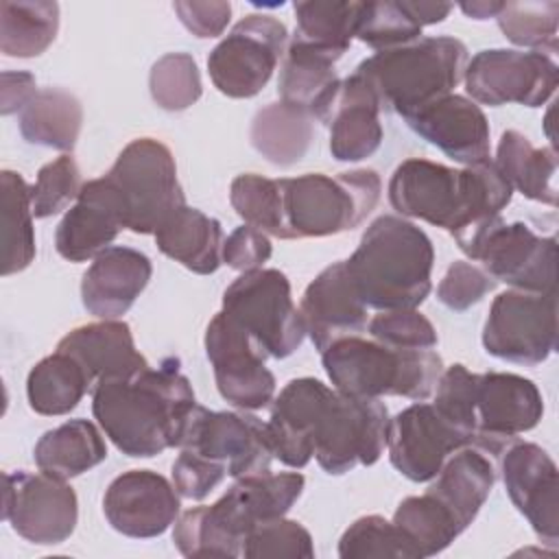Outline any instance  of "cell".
Returning <instances> with one entry per match:
<instances>
[{
	"mask_svg": "<svg viewBox=\"0 0 559 559\" xmlns=\"http://www.w3.org/2000/svg\"><path fill=\"white\" fill-rule=\"evenodd\" d=\"M197 406L190 380L177 358H166L124 376L107 378L92 389V413L105 437L127 456L151 459L179 448L183 428Z\"/></svg>",
	"mask_w": 559,
	"mask_h": 559,
	"instance_id": "obj_1",
	"label": "cell"
},
{
	"mask_svg": "<svg viewBox=\"0 0 559 559\" xmlns=\"http://www.w3.org/2000/svg\"><path fill=\"white\" fill-rule=\"evenodd\" d=\"M386 192L397 214L448 229L454 240L498 218L513 197L491 159L459 170L411 157L393 170Z\"/></svg>",
	"mask_w": 559,
	"mask_h": 559,
	"instance_id": "obj_2",
	"label": "cell"
},
{
	"mask_svg": "<svg viewBox=\"0 0 559 559\" xmlns=\"http://www.w3.org/2000/svg\"><path fill=\"white\" fill-rule=\"evenodd\" d=\"M299 472L253 474L214 502L177 515L173 542L183 557H240L245 537L262 522L284 518L304 491Z\"/></svg>",
	"mask_w": 559,
	"mask_h": 559,
	"instance_id": "obj_3",
	"label": "cell"
},
{
	"mask_svg": "<svg viewBox=\"0 0 559 559\" xmlns=\"http://www.w3.org/2000/svg\"><path fill=\"white\" fill-rule=\"evenodd\" d=\"M435 249L415 223L382 214L369 223L356 251L345 260L347 275L367 308H417L430 295Z\"/></svg>",
	"mask_w": 559,
	"mask_h": 559,
	"instance_id": "obj_4",
	"label": "cell"
},
{
	"mask_svg": "<svg viewBox=\"0 0 559 559\" xmlns=\"http://www.w3.org/2000/svg\"><path fill=\"white\" fill-rule=\"evenodd\" d=\"M467 61V48L461 39L439 35L378 50L360 61L354 72L373 87L382 109L406 120L452 94L463 81Z\"/></svg>",
	"mask_w": 559,
	"mask_h": 559,
	"instance_id": "obj_5",
	"label": "cell"
},
{
	"mask_svg": "<svg viewBox=\"0 0 559 559\" xmlns=\"http://www.w3.org/2000/svg\"><path fill=\"white\" fill-rule=\"evenodd\" d=\"M321 360L332 386L356 397L400 395L424 402L443 373L435 349H395L362 336L332 343L321 352Z\"/></svg>",
	"mask_w": 559,
	"mask_h": 559,
	"instance_id": "obj_6",
	"label": "cell"
},
{
	"mask_svg": "<svg viewBox=\"0 0 559 559\" xmlns=\"http://www.w3.org/2000/svg\"><path fill=\"white\" fill-rule=\"evenodd\" d=\"M286 240L325 238L358 227L378 205L382 183L376 170L338 175L306 173L280 179Z\"/></svg>",
	"mask_w": 559,
	"mask_h": 559,
	"instance_id": "obj_7",
	"label": "cell"
},
{
	"mask_svg": "<svg viewBox=\"0 0 559 559\" xmlns=\"http://www.w3.org/2000/svg\"><path fill=\"white\" fill-rule=\"evenodd\" d=\"M105 177L114 183L124 207V225L133 234H155L177 207L186 205L175 157L155 138L131 140Z\"/></svg>",
	"mask_w": 559,
	"mask_h": 559,
	"instance_id": "obj_8",
	"label": "cell"
},
{
	"mask_svg": "<svg viewBox=\"0 0 559 559\" xmlns=\"http://www.w3.org/2000/svg\"><path fill=\"white\" fill-rule=\"evenodd\" d=\"M389 432V411L380 397H356L328 389L312 426V456L323 472L341 476L373 465Z\"/></svg>",
	"mask_w": 559,
	"mask_h": 559,
	"instance_id": "obj_9",
	"label": "cell"
},
{
	"mask_svg": "<svg viewBox=\"0 0 559 559\" xmlns=\"http://www.w3.org/2000/svg\"><path fill=\"white\" fill-rule=\"evenodd\" d=\"M496 280L518 290L557 293V238L537 236L526 223L502 216L456 240Z\"/></svg>",
	"mask_w": 559,
	"mask_h": 559,
	"instance_id": "obj_10",
	"label": "cell"
},
{
	"mask_svg": "<svg viewBox=\"0 0 559 559\" xmlns=\"http://www.w3.org/2000/svg\"><path fill=\"white\" fill-rule=\"evenodd\" d=\"M221 310L240 323L269 358L295 354L306 338L301 312L290 297V282L280 269L262 266L240 273L225 288Z\"/></svg>",
	"mask_w": 559,
	"mask_h": 559,
	"instance_id": "obj_11",
	"label": "cell"
},
{
	"mask_svg": "<svg viewBox=\"0 0 559 559\" xmlns=\"http://www.w3.org/2000/svg\"><path fill=\"white\" fill-rule=\"evenodd\" d=\"M288 31L269 13H249L212 48L207 72L229 98H251L271 81L284 57Z\"/></svg>",
	"mask_w": 559,
	"mask_h": 559,
	"instance_id": "obj_12",
	"label": "cell"
},
{
	"mask_svg": "<svg viewBox=\"0 0 559 559\" xmlns=\"http://www.w3.org/2000/svg\"><path fill=\"white\" fill-rule=\"evenodd\" d=\"M487 354L533 367L557 349V293L504 290L489 308L483 328Z\"/></svg>",
	"mask_w": 559,
	"mask_h": 559,
	"instance_id": "obj_13",
	"label": "cell"
},
{
	"mask_svg": "<svg viewBox=\"0 0 559 559\" xmlns=\"http://www.w3.org/2000/svg\"><path fill=\"white\" fill-rule=\"evenodd\" d=\"M463 81L476 105L542 107L555 94L559 68L546 52L489 48L467 61Z\"/></svg>",
	"mask_w": 559,
	"mask_h": 559,
	"instance_id": "obj_14",
	"label": "cell"
},
{
	"mask_svg": "<svg viewBox=\"0 0 559 559\" xmlns=\"http://www.w3.org/2000/svg\"><path fill=\"white\" fill-rule=\"evenodd\" d=\"M181 448L221 463L234 480L271 472L275 459L266 421L247 411H210L201 404L183 428Z\"/></svg>",
	"mask_w": 559,
	"mask_h": 559,
	"instance_id": "obj_15",
	"label": "cell"
},
{
	"mask_svg": "<svg viewBox=\"0 0 559 559\" xmlns=\"http://www.w3.org/2000/svg\"><path fill=\"white\" fill-rule=\"evenodd\" d=\"M2 520L31 544L66 542L79 522V500L68 480L46 472H4Z\"/></svg>",
	"mask_w": 559,
	"mask_h": 559,
	"instance_id": "obj_16",
	"label": "cell"
},
{
	"mask_svg": "<svg viewBox=\"0 0 559 559\" xmlns=\"http://www.w3.org/2000/svg\"><path fill=\"white\" fill-rule=\"evenodd\" d=\"M205 354L223 400L240 411H258L275 397V376L262 345L223 310L205 330Z\"/></svg>",
	"mask_w": 559,
	"mask_h": 559,
	"instance_id": "obj_17",
	"label": "cell"
},
{
	"mask_svg": "<svg viewBox=\"0 0 559 559\" xmlns=\"http://www.w3.org/2000/svg\"><path fill=\"white\" fill-rule=\"evenodd\" d=\"M474 448L502 454L520 435L533 430L544 415L537 384L507 371L476 373L474 378Z\"/></svg>",
	"mask_w": 559,
	"mask_h": 559,
	"instance_id": "obj_18",
	"label": "cell"
},
{
	"mask_svg": "<svg viewBox=\"0 0 559 559\" xmlns=\"http://www.w3.org/2000/svg\"><path fill=\"white\" fill-rule=\"evenodd\" d=\"M469 445L435 408L417 402L389 419L386 450L391 465L413 483L432 480L445 459Z\"/></svg>",
	"mask_w": 559,
	"mask_h": 559,
	"instance_id": "obj_19",
	"label": "cell"
},
{
	"mask_svg": "<svg viewBox=\"0 0 559 559\" xmlns=\"http://www.w3.org/2000/svg\"><path fill=\"white\" fill-rule=\"evenodd\" d=\"M502 480L513 507L526 518L537 539L557 546L559 480L550 454L531 441H513L502 452Z\"/></svg>",
	"mask_w": 559,
	"mask_h": 559,
	"instance_id": "obj_20",
	"label": "cell"
},
{
	"mask_svg": "<svg viewBox=\"0 0 559 559\" xmlns=\"http://www.w3.org/2000/svg\"><path fill=\"white\" fill-rule=\"evenodd\" d=\"M179 509L181 496L175 485L153 469L122 472L103 496V511L111 528L135 539L166 533Z\"/></svg>",
	"mask_w": 559,
	"mask_h": 559,
	"instance_id": "obj_21",
	"label": "cell"
},
{
	"mask_svg": "<svg viewBox=\"0 0 559 559\" xmlns=\"http://www.w3.org/2000/svg\"><path fill=\"white\" fill-rule=\"evenodd\" d=\"M127 229L124 207L114 183L103 175L83 183L76 201L55 231L57 253L70 262L94 260Z\"/></svg>",
	"mask_w": 559,
	"mask_h": 559,
	"instance_id": "obj_22",
	"label": "cell"
},
{
	"mask_svg": "<svg viewBox=\"0 0 559 559\" xmlns=\"http://www.w3.org/2000/svg\"><path fill=\"white\" fill-rule=\"evenodd\" d=\"M299 312L312 345L323 352L332 343L367 330V306L358 297L345 260L325 266L304 290Z\"/></svg>",
	"mask_w": 559,
	"mask_h": 559,
	"instance_id": "obj_23",
	"label": "cell"
},
{
	"mask_svg": "<svg viewBox=\"0 0 559 559\" xmlns=\"http://www.w3.org/2000/svg\"><path fill=\"white\" fill-rule=\"evenodd\" d=\"M380 100L373 87L358 74L338 81V87L319 122L330 127V153L336 162H360L382 144Z\"/></svg>",
	"mask_w": 559,
	"mask_h": 559,
	"instance_id": "obj_24",
	"label": "cell"
},
{
	"mask_svg": "<svg viewBox=\"0 0 559 559\" xmlns=\"http://www.w3.org/2000/svg\"><path fill=\"white\" fill-rule=\"evenodd\" d=\"M404 122L428 144L463 166L489 159L487 116L467 96L452 92Z\"/></svg>",
	"mask_w": 559,
	"mask_h": 559,
	"instance_id": "obj_25",
	"label": "cell"
},
{
	"mask_svg": "<svg viewBox=\"0 0 559 559\" xmlns=\"http://www.w3.org/2000/svg\"><path fill=\"white\" fill-rule=\"evenodd\" d=\"M153 275L151 258L133 247L111 245L98 253L81 280L83 308L98 319H120Z\"/></svg>",
	"mask_w": 559,
	"mask_h": 559,
	"instance_id": "obj_26",
	"label": "cell"
},
{
	"mask_svg": "<svg viewBox=\"0 0 559 559\" xmlns=\"http://www.w3.org/2000/svg\"><path fill=\"white\" fill-rule=\"evenodd\" d=\"M328 384L317 378H295L273 397L266 421L275 459L288 467H306L312 459V426Z\"/></svg>",
	"mask_w": 559,
	"mask_h": 559,
	"instance_id": "obj_27",
	"label": "cell"
},
{
	"mask_svg": "<svg viewBox=\"0 0 559 559\" xmlns=\"http://www.w3.org/2000/svg\"><path fill=\"white\" fill-rule=\"evenodd\" d=\"M57 349L70 354L85 369L92 384L148 367V360L135 349L129 323L118 319H100L70 330L57 343Z\"/></svg>",
	"mask_w": 559,
	"mask_h": 559,
	"instance_id": "obj_28",
	"label": "cell"
},
{
	"mask_svg": "<svg viewBox=\"0 0 559 559\" xmlns=\"http://www.w3.org/2000/svg\"><path fill=\"white\" fill-rule=\"evenodd\" d=\"M493 483L496 469L489 456L474 445H465L445 459L426 491L432 493L465 531L487 502Z\"/></svg>",
	"mask_w": 559,
	"mask_h": 559,
	"instance_id": "obj_29",
	"label": "cell"
},
{
	"mask_svg": "<svg viewBox=\"0 0 559 559\" xmlns=\"http://www.w3.org/2000/svg\"><path fill=\"white\" fill-rule=\"evenodd\" d=\"M153 236L164 255L192 273L210 275L223 264V227L197 207H177Z\"/></svg>",
	"mask_w": 559,
	"mask_h": 559,
	"instance_id": "obj_30",
	"label": "cell"
},
{
	"mask_svg": "<svg viewBox=\"0 0 559 559\" xmlns=\"http://www.w3.org/2000/svg\"><path fill=\"white\" fill-rule=\"evenodd\" d=\"M334 63L336 59L330 55L290 39L280 66V100L297 105L310 111L314 120H321L341 81L336 76Z\"/></svg>",
	"mask_w": 559,
	"mask_h": 559,
	"instance_id": "obj_31",
	"label": "cell"
},
{
	"mask_svg": "<svg viewBox=\"0 0 559 559\" xmlns=\"http://www.w3.org/2000/svg\"><path fill=\"white\" fill-rule=\"evenodd\" d=\"M251 146L275 166L297 164L314 140V118L310 111L275 100L255 111L249 129Z\"/></svg>",
	"mask_w": 559,
	"mask_h": 559,
	"instance_id": "obj_32",
	"label": "cell"
},
{
	"mask_svg": "<svg viewBox=\"0 0 559 559\" xmlns=\"http://www.w3.org/2000/svg\"><path fill=\"white\" fill-rule=\"evenodd\" d=\"M33 459L41 472L70 480L103 463L107 443L92 421L70 419L39 437Z\"/></svg>",
	"mask_w": 559,
	"mask_h": 559,
	"instance_id": "obj_33",
	"label": "cell"
},
{
	"mask_svg": "<svg viewBox=\"0 0 559 559\" xmlns=\"http://www.w3.org/2000/svg\"><path fill=\"white\" fill-rule=\"evenodd\" d=\"M493 164L511 188L526 199L550 207L557 205V153L552 146L535 148L526 135L515 129H507L498 140Z\"/></svg>",
	"mask_w": 559,
	"mask_h": 559,
	"instance_id": "obj_34",
	"label": "cell"
},
{
	"mask_svg": "<svg viewBox=\"0 0 559 559\" xmlns=\"http://www.w3.org/2000/svg\"><path fill=\"white\" fill-rule=\"evenodd\" d=\"M81 124V100L61 87L39 90L17 114L20 133L28 144L57 148L66 155L76 146Z\"/></svg>",
	"mask_w": 559,
	"mask_h": 559,
	"instance_id": "obj_35",
	"label": "cell"
},
{
	"mask_svg": "<svg viewBox=\"0 0 559 559\" xmlns=\"http://www.w3.org/2000/svg\"><path fill=\"white\" fill-rule=\"evenodd\" d=\"M94 389L85 369L66 352L41 358L26 378L28 406L46 417L68 415Z\"/></svg>",
	"mask_w": 559,
	"mask_h": 559,
	"instance_id": "obj_36",
	"label": "cell"
},
{
	"mask_svg": "<svg viewBox=\"0 0 559 559\" xmlns=\"http://www.w3.org/2000/svg\"><path fill=\"white\" fill-rule=\"evenodd\" d=\"M362 2L354 0H306L295 2L297 28L293 39L319 52L341 59L356 37V24Z\"/></svg>",
	"mask_w": 559,
	"mask_h": 559,
	"instance_id": "obj_37",
	"label": "cell"
},
{
	"mask_svg": "<svg viewBox=\"0 0 559 559\" xmlns=\"http://www.w3.org/2000/svg\"><path fill=\"white\" fill-rule=\"evenodd\" d=\"M59 4L35 2H0V50L7 57L31 59L41 55L57 37Z\"/></svg>",
	"mask_w": 559,
	"mask_h": 559,
	"instance_id": "obj_38",
	"label": "cell"
},
{
	"mask_svg": "<svg viewBox=\"0 0 559 559\" xmlns=\"http://www.w3.org/2000/svg\"><path fill=\"white\" fill-rule=\"evenodd\" d=\"M2 197V275L24 271L35 260L31 186L15 170L0 173Z\"/></svg>",
	"mask_w": 559,
	"mask_h": 559,
	"instance_id": "obj_39",
	"label": "cell"
},
{
	"mask_svg": "<svg viewBox=\"0 0 559 559\" xmlns=\"http://www.w3.org/2000/svg\"><path fill=\"white\" fill-rule=\"evenodd\" d=\"M393 524L415 548L417 559L439 555L463 533L454 515L428 491L404 498L393 513Z\"/></svg>",
	"mask_w": 559,
	"mask_h": 559,
	"instance_id": "obj_40",
	"label": "cell"
},
{
	"mask_svg": "<svg viewBox=\"0 0 559 559\" xmlns=\"http://www.w3.org/2000/svg\"><path fill=\"white\" fill-rule=\"evenodd\" d=\"M229 203L245 225L286 240L280 179L242 173L229 186Z\"/></svg>",
	"mask_w": 559,
	"mask_h": 559,
	"instance_id": "obj_41",
	"label": "cell"
},
{
	"mask_svg": "<svg viewBox=\"0 0 559 559\" xmlns=\"http://www.w3.org/2000/svg\"><path fill=\"white\" fill-rule=\"evenodd\" d=\"M502 35L515 46L555 55L559 28V2H504L498 13Z\"/></svg>",
	"mask_w": 559,
	"mask_h": 559,
	"instance_id": "obj_42",
	"label": "cell"
},
{
	"mask_svg": "<svg viewBox=\"0 0 559 559\" xmlns=\"http://www.w3.org/2000/svg\"><path fill=\"white\" fill-rule=\"evenodd\" d=\"M421 28L408 0H371L360 7L356 39L376 50H389L419 39Z\"/></svg>",
	"mask_w": 559,
	"mask_h": 559,
	"instance_id": "obj_43",
	"label": "cell"
},
{
	"mask_svg": "<svg viewBox=\"0 0 559 559\" xmlns=\"http://www.w3.org/2000/svg\"><path fill=\"white\" fill-rule=\"evenodd\" d=\"M148 92L153 103L164 111H183L192 107L201 94V72L192 55L166 52L148 72Z\"/></svg>",
	"mask_w": 559,
	"mask_h": 559,
	"instance_id": "obj_44",
	"label": "cell"
},
{
	"mask_svg": "<svg viewBox=\"0 0 559 559\" xmlns=\"http://www.w3.org/2000/svg\"><path fill=\"white\" fill-rule=\"evenodd\" d=\"M341 559H417L402 531L382 515H362L338 539Z\"/></svg>",
	"mask_w": 559,
	"mask_h": 559,
	"instance_id": "obj_45",
	"label": "cell"
},
{
	"mask_svg": "<svg viewBox=\"0 0 559 559\" xmlns=\"http://www.w3.org/2000/svg\"><path fill=\"white\" fill-rule=\"evenodd\" d=\"M242 557L249 559H312L314 544L310 531L286 518L258 524L242 542Z\"/></svg>",
	"mask_w": 559,
	"mask_h": 559,
	"instance_id": "obj_46",
	"label": "cell"
},
{
	"mask_svg": "<svg viewBox=\"0 0 559 559\" xmlns=\"http://www.w3.org/2000/svg\"><path fill=\"white\" fill-rule=\"evenodd\" d=\"M83 188L79 164L72 155H61L44 164L31 186V207L35 218H48L70 207Z\"/></svg>",
	"mask_w": 559,
	"mask_h": 559,
	"instance_id": "obj_47",
	"label": "cell"
},
{
	"mask_svg": "<svg viewBox=\"0 0 559 559\" xmlns=\"http://www.w3.org/2000/svg\"><path fill=\"white\" fill-rule=\"evenodd\" d=\"M369 334L395 349H432L439 343L435 325L415 308L382 310L367 323Z\"/></svg>",
	"mask_w": 559,
	"mask_h": 559,
	"instance_id": "obj_48",
	"label": "cell"
},
{
	"mask_svg": "<svg viewBox=\"0 0 559 559\" xmlns=\"http://www.w3.org/2000/svg\"><path fill=\"white\" fill-rule=\"evenodd\" d=\"M496 280L483 269L465 260H454L437 286V299L454 310L463 312L478 304L487 293L496 288Z\"/></svg>",
	"mask_w": 559,
	"mask_h": 559,
	"instance_id": "obj_49",
	"label": "cell"
},
{
	"mask_svg": "<svg viewBox=\"0 0 559 559\" xmlns=\"http://www.w3.org/2000/svg\"><path fill=\"white\" fill-rule=\"evenodd\" d=\"M227 476V469L192 450L181 448L173 463V485L181 498L203 500L210 496Z\"/></svg>",
	"mask_w": 559,
	"mask_h": 559,
	"instance_id": "obj_50",
	"label": "cell"
},
{
	"mask_svg": "<svg viewBox=\"0 0 559 559\" xmlns=\"http://www.w3.org/2000/svg\"><path fill=\"white\" fill-rule=\"evenodd\" d=\"M273 253L269 234L251 227L240 225L236 227L223 242V264L236 269L240 273L262 269Z\"/></svg>",
	"mask_w": 559,
	"mask_h": 559,
	"instance_id": "obj_51",
	"label": "cell"
},
{
	"mask_svg": "<svg viewBox=\"0 0 559 559\" xmlns=\"http://www.w3.org/2000/svg\"><path fill=\"white\" fill-rule=\"evenodd\" d=\"M173 11L177 13L179 22L199 39L223 35L231 17V4L223 0H177L173 2Z\"/></svg>",
	"mask_w": 559,
	"mask_h": 559,
	"instance_id": "obj_52",
	"label": "cell"
},
{
	"mask_svg": "<svg viewBox=\"0 0 559 559\" xmlns=\"http://www.w3.org/2000/svg\"><path fill=\"white\" fill-rule=\"evenodd\" d=\"M37 83L31 72H11L0 74V114L11 116L20 114L37 94Z\"/></svg>",
	"mask_w": 559,
	"mask_h": 559,
	"instance_id": "obj_53",
	"label": "cell"
},
{
	"mask_svg": "<svg viewBox=\"0 0 559 559\" xmlns=\"http://www.w3.org/2000/svg\"><path fill=\"white\" fill-rule=\"evenodd\" d=\"M504 2L498 0H472V2H461L459 9L472 17V20H489V17H498V13L502 11Z\"/></svg>",
	"mask_w": 559,
	"mask_h": 559,
	"instance_id": "obj_54",
	"label": "cell"
}]
</instances>
